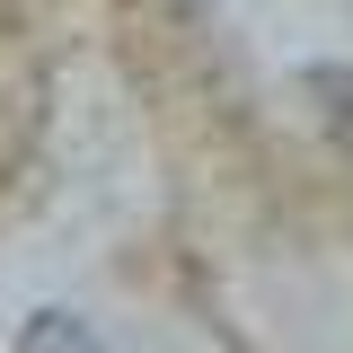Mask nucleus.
<instances>
[{
  "instance_id": "1",
  "label": "nucleus",
  "mask_w": 353,
  "mask_h": 353,
  "mask_svg": "<svg viewBox=\"0 0 353 353\" xmlns=\"http://www.w3.org/2000/svg\"><path fill=\"white\" fill-rule=\"evenodd\" d=\"M18 353H88V327H71L62 309H44L36 327H27V345H18Z\"/></svg>"
}]
</instances>
